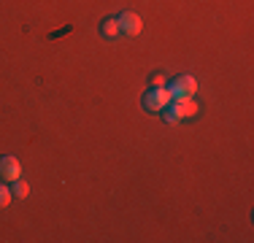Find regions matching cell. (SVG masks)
Masks as SVG:
<instances>
[{"mask_svg": "<svg viewBox=\"0 0 254 243\" xmlns=\"http://www.w3.org/2000/svg\"><path fill=\"white\" fill-rule=\"evenodd\" d=\"M11 197H14V194H11V189L0 184V208H5V205L11 203Z\"/></svg>", "mask_w": 254, "mask_h": 243, "instance_id": "cell-9", "label": "cell"}, {"mask_svg": "<svg viewBox=\"0 0 254 243\" xmlns=\"http://www.w3.org/2000/svg\"><path fill=\"white\" fill-rule=\"evenodd\" d=\"M173 103H176L179 117H192V114H197V106L190 100V97H181V100H173Z\"/></svg>", "mask_w": 254, "mask_h": 243, "instance_id": "cell-5", "label": "cell"}, {"mask_svg": "<svg viewBox=\"0 0 254 243\" xmlns=\"http://www.w3.org/2000/svg\"><path fill=\"white\" fill-rule=\"evenodd\" d=\"M117 22H119V30H125L127 35H138V33H141V27H143L141 16L132 14V11H125V14L119 16Z\"/></svg>", "mask_w": 254, "mask_h": 243, "instance_id": "cell-4", "label": "cell"}, {"mask_svg": "<svg viewBox=\"0 0 254 243\" xmlns=\"http://www.w3.org/2000/svg\"><path fill=\"white\" fill-rule=\"evenodd\" d=\"M195 89H197V81L192 76H179L176 81L171 84L168 92H171L173 100H181V97H192V95H195Z\"/></svg>", "mask_w": 254, "mask_h": 243, "instance_id": "cell-2", "label": "cell"}, {"mask_svg": "<svg viewBox=\"0 0 254 243\" xmlns=\"http://www.w3.org/2000/svg\"><path fill=\"white\" fill-rule=\"evenodd\" d=\"M11 194H14V197H22L25 200L27 197V192H30V186H27V181H22V179H16V181H11Z\"/></svg>", "mask_w": 254, "mask_h": 243, "instance_id": "cell-8", "label": "cell"}, {"mask_svg": "<svg viewBox=\"0 0 254 243\" xmlns=\"http://www.w3.org/2000/svg\"><path fill=\"white\" fill-rule=\"evenodd\" d=\"M152 84H154V87H165V76H162V73H154Z\"/></svg>", "mask_w": 254, "mask_h": 243, "instance_id": "cell-10", "label": "cell"}, {"mask_svg": "<svg viewBox=\"0 0 254 243\" xmlns=\"http://www.w3.org/2000/svg\"><path fill=\"white\" fill-rule=\"evenodd\" d=\"M160 114H162V119H165L168 124H176V122L181 119V117H179V111H176V103H168V106H162V108H160Z\"/></svg>", "mask_w": 254, "mask_h": 243, "instance_id": "cell-6", "label": "cell"}, {"mask_svg": "<svg viewBox=\"0 0 254 243\" xmlns=\"http://www.w3.org/2000/svg\"><path fill=\"white\" fill-rule=\"evenodd\" d=\"M19 160L16 157H0V181H16L19 179Z\"/></svg>", "mask_w": 254, "mask_h": 243, "instance_id": "cell-3", "label": "cell"}, {"mask_svg": "<svg viewBox=\"0 0 254 243\" xmlns=\"http://www.w3.org/2000/svg\"><path fill=\"white\" fill-rule=\"evenodd\" d=\"M117 33H119V22L117 19H103V24H100V35H103V38H114Z\"/></svg>", "mask_w": 254, "mask_h": 243, "instance_id": "cell-7", "label": "cell"}, {"mask_svg": "<svg viewBox=\"0 0 254 243\" xmlns=\"http://www.w3.org/2000/svg\"><path fill=\"white\" fill-rule=\"evenodd\" d=\"M168 103H171V92H168L165 87H152L143 95V108H146V111H160Z\"/></svg>", "mask_w": 254, "mask_h": 243, "instance_id": "cell-1", "label": "cell"}]
</instances>
